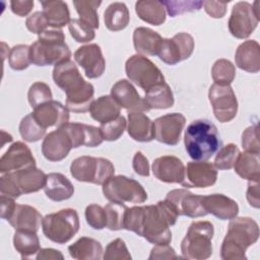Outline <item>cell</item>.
<instances>
[{"label":"cell","instance_id":"obj_1","mask_svg":"<svg viewBox=\"0 0 260 260\" xmlns=\"http://www.w3.org/2000/svg\"><path fill=\"white\" fill-rule=\"evenodd\" d=\"M53 80L66 93L65 107L74 113L89 111L92 104L94 87L83 79L77 66L71 60H66L54 66Z\"/></svg>","mask_w":260,"mask_h":260},{"label":"cell","instance_id":"obj_2","mask_svg":"<svg viewBox=\"0 0 260 260\" xmlns=\"http://www.w3.org/2000/svg\"><path fill=\"white\" fill-rule=\"evenodd\" d=\"M178 216L176 209L166 200H160L155 205L143 206L137 235L154 245L170 244L172 241L170 226L177 222Z\"/></svg>","mask_w":260,"mask_h":260},{"label":"cell","instance_id":"obj_3","mask_svg":"<svg viewBox=\"0 0 260 260\" xmlns=\"http://www.w3.org/2000/svg\"><path fill=\"white\" fill-rule=\"evenodd\" d=\"M185 149L196 161L209 159L221 147L216 126L209 120L199 119L190 123L184 134Z\"/></svg>","mask_w":260,"mask_h":260},{"label":"cell","instance_id":"obj_4","mask_svg":"<svg viewBox=\"0 0 260 260\" xmlns=\"http://www.w3.org/2000/svg\"><path fill=\"white\" fill-rule=\"evenodd\" d=\"M259 239V225L251 217H234L231 219L226 235L220 248L223 260L247 259L246 250Z\"/></svg>","mask_w":260,"mask_h":260},{"label":"cell","instance_id":"obj_5","mask_svg":"<svg viewBox=\"0 0 260 260\" xmlns=\"http://www.w3.org/2000/svg\"><path fill=\"white\" fill-rule=\"evenodd\" d=\"M71 51L65 43V35L60 28L47 29L39 35L38 41L29 46L30 62L37 66L57 65L70 60Z\"/></svg>","mask_w":260,"mask_h":260},{"label":"cell","instance_id":"obj_6","mask_svg":"<svg viewBox=\"0 0 260 260\" xmlns=\"http://www.w3.org/2000/svg\"><path fill=\"white\" fill-rule=\"evenodd\" d=\"M46 179L47 175L36 167L6 173L0 178V192L1 195L15 199L22 194L35 193L44 189Z\"/></svg>","mask_w":260,"mask_h":260},{"label":"cell","instance_id":"obj_7","mask_svg":"<svg viewBox=\"0 0 260 260\" xmlns=\"http://www.w3.org/2000/svg\"><path fill=\"white\" fill-rule=\"evenodd\" d=\"M213 224L210 221H193L181 242V252L184 258L204 260L212 255Z\"/></svg>","mask_w":260,"mask_h":260},{"label":"cell","instance_id":"obj_8","mask_svg":"<svg viewBox=\"0 0 260 260\" xmlns=\"http://www.w3.org/2000/svg\"><path fill=\"white\" fill-rule=\"evenodd\" d=\"M44 235L57 244L69 242L79 231V216L75 209L64 208L47 214L42 220Z\"/></svg>","mask_w":260,"mask_h":260},{"label":"cell","instance_id":"obj_9","mask_svg":"<svg viewBox=\"0 0 260 260\" xmlns=\"http://www.w3.org/2000/svg\"><path fill=\"white\" fill-rule=\"evenodd\" d=\"M70 173L79 182L103 185L109 178L114 176L115 167L107 158L82 155L71 162Z\"/></svg>","mask_w":260,"mask_h":260},{"label":"cell","instance_id":"obj_10","mask_svg":"<svg viewBox=\"0 0 260 260\" xmlns=\"http://www.w3.org/2000/svg\"><path fill=\"white\" fill-rule=\"evenodd\" d=\"M104 196L111 202L143 203L147 193L140 183L123 175L112 176L103 184Z\"/></svg>","mask_w":260,"mask_h":260},{"label":"cell","instance_id":"obj_11","mask_svg":"<svg viewBox=\"0 0 260 260\" xmlns=\"http://www.w3.org/2000/svg\"><path fill=\"white\" fill-rule=\"evenodd\" d=\"M125 71L130 81L144 91L165 82V77L159 68L143 55L136 54L131 56L126 61Z\"/></svg>","mask_w":260,"mask_h":260},{"label":"cell","instance_id":"obj_12","mask_svg":"<svg viewBox=\"0 0 260 260\" xmlns=\"http://www.w3.org/2000/svg\"><path fill=\"white\" fill-rule=\"evenodd\" d=\"M259 2L253 4L247 1L237 2L232 9L229 19V30L237 39H247L259 22Z\"/></svg>","mask_w":260,"mask_h":260},{"label":"cell","instance_id":"obj_13","mask_svg":"<svg viewBox=\"0 0 260 260\" xmlns=\"http://www.w3.org/2000/svg\"><path fill=\"white\" fill-rule=\"evenodd\" d=\"M208 99L213 114L219 122H230L237 116L238 101L231 85L213 83L209 87Z\"/></svg>","mask_w":260,"mask_h":260},{"label":"cell","instance_id":"obj_14","mask_svg":"<svg viewBox=\"0 0 260 260\" xmlns=\"http://www.w3.org/2000/svg\"><path fill=\"white\" fill-rule=\"evenodd\" d=\"M194 51V39L187 32H179L172 39H162L158 58L168 65H176L188 59Z\"/></svg>","mask_w":260,"mask_h":260},{"label":"cell","instance_id":"obj_15","mask_svg":"<svg viewBox=\"0 0 260 260\" xmlns=\"http://www.w3.org/2000/svg\"><path fill=\"white\" fill-rule=\"evenodd\" d=\"M186 118L181 113H171L153 121L154 139L167 145H177L184 129Z\"/></svg>","mask_w":260,"mask_h":260},{"label":"cell","instance_id":"obj_16","mask_svg":"<svg viewBox=\"0 0 260 260\" xmlns=\"http://www.w3.org/2000/svg\"><path fill=\"white\" fill-rule=\"evenodd\" d=\"M168 201L179 215L201 217L208 214L202 204V195H195L187 189H174L166 196Z\"/></svg>","mask_w":260,"mask_h":260},{"label":"cell","instance_id":"obj_17","mask_svg":"<svg viewBox=\"0 0 260 260\" xmlns=\"http://www.w3.org/2000/svg\"><path fill=\"white\" fill-rule=\"evenodd\" d=\"M72 148L73 141L64 125L47 134L42 143V153L50 161L64 159Z\"/></svg>","mask_w":260,"mask_h":260},{"label":"cell","instance_id":"obj_18","mask_svg":"<svg viewBox=\"0 0 260 260\" xmlns=\"http://www.w3.org/2000/svg\"><path fill=\"white\" fill-rule=\"evenodd\" d=\"M74 60L83 68L85 76L89 79L99 78L105 72L106 61L101 47L96 44L79 47L74 53Z\"/></svg>","mask_w":260,"mask_h":260},{"label":"cell","instance_id":"obj_19","mask_svg":"<svg viewBox=\"0 0 260 260\" xmlns=\"http://www.w3.org/2000/svg\"><path fill=\"white\" fill-rule=\"evenodd\" d=\"M31 167H36V159L29 147L21 141L12 143L0 158L1 174L28 169Z\"/></svg>","mask_w":260,"mask_h":260},{"label":"cell","instance_id":"obj_20","mask_svg":"<svg viewBox=\"0 0 260 260\" xmlns=\"http://www.w3.org/2000/svg\"><path fill=\"white\" fill-rule=\"evenodd\" d=\"M111 95L120 106L130 112H147L149 107L140 96L133 84L127 79L118 80L111 88Z\"/></svg>","mask_w":260,"mask_h":260},{"label":"cell","instance_id":"obj_21","mask_svg":"<svg viewBox=\"0 0 260 260\" xmlns=\"http://www.w3.org/2000/svg\"><path fill=\"white\" fill-rule=\"evenodd\" d=\"M217 170L211 164L204 161H190L185 167V179L182 185L186 188H207L215 184Z\"/></svg>","mask_w":260,"mask_h":260},{"label":"cell","instance_id":"obj_22","mask_svg":"<svg viewBox=\"0 0 260 260\" xmlns=\"http://www.w3.org/2000/svg\"><path fill=\"white\" fill-rule=\"evenodd\" d=\"M152 173L164 183L182 184L185 179V166L177 156L162 155L153 160Z\"/></svg>","mask_w":260,"mask_h":260},{"label":"cell","instance_id":"obj_23","mask_svg":"<svg viewBox=\"0 0 260 260\" xmlns=\"http://www.w3.org/2000/svg\"><path fill=\"white\" fill-rule=\"evenodd\" d=\"M31 114L45 129L54 126L58 128L69 121V110L60 102L53 100L38 106Z\"/></svg>","mask_w":260,"mask_h":260},{"label":"cell","instance_id":"obj_24","mask_svg":"<svg viewBox=\"0 0 260 260\" xmlns=\"http://www.w3.org/2000/svg\"><path fill=\"white\" fill-rule=\"evenodd\" d=\"M202 204L207 213H211L221 220H231L239 213L238 203L223 194L202 196Z\"/></svg>","mask_w":260,"mask_h":260},{"label":"cell","instance_id":"obj_25","mask_svg":"<svg viewBox=\"0 0 260 260\" xmlns=\"http://www.w3.org/2000/svg\"><path fill=\"white\" fill-rule=\"evenodd\" d=\"M64 127L68 131L73 141L74 148L82 145L87 147H95L101 145L104 141L100 128L92 125L68 122L64 124Z\"/></svg>","mask_w":260,"mask_h":260},{"label":"cell","instance_id":"obj_26","mask_svg":"<svg viewBox=\"0 0 260 260\" xmlns=\"http://www.w3.org/2000/svg\"><path fill=\"white\" fill-rule=\"evenodd\" d=\"M43 217L35 207L26 204H17L7 220L15 231H30L37 233L42 224Z\"/></svg>","mask_w":260,"mask_h":260},{"label":"cell","instance_id":"obj_27","mask_svg":"<svg viewBox=\"0 0 260 260\" xmlns=\"http://www.w3.org/2000/svg\"><path fill=\"white\" fill-rule=\"evenodd\" d=\"M236 65L247 72L257 73L260 70V46L254 40L242 43L235 54Z\"/></svg>","mask_w":260,"mask_h":260},{"label":"cell","instance_id":"obj_28","mask_svg":"<svg viewBox=\"0 0 260 260\" xmlns=\"http://www.w3.org/2000/svg\"><path fill=\"white\" fill-rule=\"evenodd\" d=\"M127 131L129 136L138 142H149L154 139L153 121L141 112L128 114Z\"/></svg>","mask_w":260,"mask_h":260},{"label":"cell","instance_id":"obj_29","mask_svg":"<svg viewBox=\"0 0 260 260\" xmlns=\"http://www.w3.org/2000/svg\"><path fill=\"white\" fill-rule=\"evenodd\" d=\"M161 42V36L148 27H136L133 31L134 49L139 55H157Z\"/></svg>","mask_w":260,"mask_h":260},{"label":"cell","instance_id":"obj_30","mask_svg":"<svg viewBox=\"0 0 260 260\" xmlns=\"http://www.w3.org/2000/svg\"><path fill=\"white\" fill-rule=\"evenodd\" d=\"M44 191L49 199L60 202L69 199L74 194V187L63 174L50 173L47 175Z\"/></svg>","mask_w":260,"mask_h":260},{"label":"cell","instance_id":"obj_31","mask_svg":"<svg viewBox=\"0 0 260 260\" xmlns=\"http://www.w3.org/2000/svg\"><path fill=\"white\" fill-rule=\"evenodd\" d=\"M70 256L76 260H100L103 258L101 243L92 238L81 237L68 247Z\"/></svg>","mask_w":260,"mask_h":260},{"label":"cell","instance_id":"obj_32","mask_svg":"<svg viewBox=\"0 0 260 260\" xmlns=\"http://www.w3.org/2000/svg\"><path fill=\"white\" fill-rule=\"evenodd\" d=\"M43 7L49 26L53 28H61L68 24L70 19V12L66 2L61 0H48L40 2Z\"/></svg>","mask_w":260,"mask_h":260},{"label":"cell","instance_id":"obj_33","mask_svg":"<svg viewBox=\"0 0 260 260\" xmlns=\"http://www.w3.org/2000/svg\"><path fill=\"white\" fill-rule=\"evenodd\" d=\"M121 108L112 95H102L94 100L89 108L90 116L101 124L112 121L120 116Z\"/></svg>","mask_w":260,"mask_h":260},{"label":"cell","instance_id":"obj_34","mask_svg":"<svg viewBox=\"0 0 260 260\" xmlns=\"http://www.w3.org/2000/svg\"><path fill=\"white\" fill-rule=\"evenodd\" d=\"M135 11L141 20L152 25H160L166 20V9L160 1H137L135 3Z\"/></svg>","mask_w":260,"mask_h":260},{"label":"cell","instance_id":"obj_35","mask_svg":"<svg viewBox=\"0 0 260 260\" xmlns=\"http://www.w3.org/2000/svg\"><path fill=\"white\" fill-rule=\"evenodd\" d=\"M235 172L243 179L248 181H259L260 179V159L259 152L245 151L240 153L235 166Z\"/></svg>","mask_w":260,"mask_h":260},{"label":"cell","instance_id":"obj_36","mask_svg":"<svg viewBox=\"0 0 260 260\" xmlns=\"http://www.w3.org/2000/svg\"><path fill=\"white\" fill-rule=\"evenodd\" d=\"M130 20L127 6L122 2L111 3L104 12L105 25L109 30L119 31L124 29Z\"/></svg>","mask_w":260,"mask_h":260},{"label":"cell","instance_id":"obj_37","mask_svg":"<svg viewBox=\"0 0 260 260\" xmlns=\"http://www.w3.org/2000/svg\"><path fill=\"white\" fill-rule=\"evenodd\" d=\"M144 101L149 109H169L174 105V94L170 85L159 83L145 91Z\"/></svg>","mask_w":260,"mask_h":260},{"label":"cell","instance_id":"obj_38","mask_svg":"<svg viewBox=\"0 0 260 260\" xmlns=\"http://www.w3.org/2000/svg\"><path fill=\"white\" fill-rule=\"evenodd\" d=\"M13 246L22 259L34 256L41 249L37 233L30 231H15Z\"/></svg>","mask_w":260,"mask_h":260},{"label":"cell","instance_id":"obj_39","mask_svg":"<svg viewBox=\"0 0 260 260\" xmlns=\"http://www.w3.org/2000/svg\"><path fill=\"white\" fill-rule=\"evenodd\" d=\"M102 1L95 0H79L73 1V5L82 21L87 23L93 29L99 28L100 20L98 15V8Z\"/></svg>","mask_w":260,"mask_h":260},{"label":"cell","instance_id":"obj_40","mask_svg":"<svg viewBox=\"0 0 260 260\" xmlns=\"http://www.w3.org/2000/svg\"><path fill=\"white\" fill-rule=\"evenodd\" d=\"M46 130L37 122L31 113L22 118L19 124L20 136L26 142L39 141L46 135Z\"/></svg>","mask_w":260,"mask_h":260},{"label":"cell","instance_id":"obj_41","mask_svg":"<svg viewBox=\"0 0 260 260\" xmlns=\"http://www.w3.org/2000/svg\"><path fill=\"white\" fill-rule=\"evenodd\" d=\"M211 76L214 83L230 85L236 76L235 65L226 59H218L211 68Z\"/></svg>","mask_w":260,"mask_h":260},{"label":"cell","instance_id":"obj_42","mask_svg":"<svg viewBox=\"0 0 260 260\" xmlns=\"http://www.w3.org/2000/svg\"><path fill=\"white\" fill-rule=\"evenodd\" d=\"M128 207L124 203L111 202L105 206L107 215V226L111 231L124 229V220Z\"/></svg>","mask_w":260,"mask_h":260},{"label":"cell","instance_id":"obj_43","mask_svg":"<svg viewBox=\"0 0 260 260\" xmlns=\"http://www.w3.org/2000/svg\"><path fill=\"white\" fill-rule=\"evenodd\" d=\"M241 151L239 147L234 143H229L221 146L214 158L213 166L216 170H230L234 168Z\"/></svg>","mask_w":260,"mask_h":260},{"label":"cell","instance_id":"obj_44","mask_svg":"<svg viewBox=\"0 0 260 260\" xmlns=\"http://www.w3.org/2000/svg\"><path fill=\"white\" fill-rule=\"evenodd\" d=\"M8 63L10 68L16 71L26 69L30 62L29 58V46L27 45H16L9 50Z\"/></svg>","mask_w":260,"mask_h":260},{"label":"cell","instance_id":"obj_45","mask_svg":"<svg viewBox=\"0 0 260 260\" xmlns=\"http://www.w3.org/2000/svg\"><path fill=\"white\" fill-rule=\"evenodd\" d=\"M160 2L171 17H175L185 12L198 11L201 9L203 5V1H200V0H195V1L194 0H184V1L167 0V1H160Z\"/></svg>","mask_w":260,"mask_h":260},{"label":"cell","instance_id":"obj_46","mask_svg":"<svg viewBox=\"0 0 260 260\" xmlns=\"http://www.w3.org/2000/svg\"><path fill=\"white\" fill-rule=\"evenodd\" d=\"M27 100L32 109L52 101V91L50 86L42 81L32 83L27 92Z\"/></svg>","mask_w":260,"mask_h":260},{"label":"cell","instance_id":"obj_47","mask_svg":"<svg viewBox=\"0 0 260 260\" xmlns=\"http://www.w3.org/2000/svg\"><path fill=\"white\" fill-rule=\"evenodd\" d=\"M127 127V121L123 116H119L118 118L103 123L100 126V130L104 140L107 141H115L118 140L124 133Z\"/></svg>","mask_w":260,"mask_h":260},{"label":"cell","instance_id":"obj_48","mask_svg":"<svg viewBox=\"0 0 260 260\" xmlns=\"http://www.w3.org/2000/svg\"><path fill=\"white\" fill-rule=\"evenodd\" d=\"M68 29L71 37L77 43H87L94 39V29L80 18H73L68 23Z\"/></svg>","mask_w":260,"mask_h":260},{"label":"cell","instance_id":"obj_49","mask_svg":"<svg viewBox=\"0 0 260 260\" xmlns=\"http://www.w3.org/2000/svg\"><path fill=\"white\" fill-rule=\"evenodd\" d=\"M85 219L89 226L94 230H103L107 226V215L105 207L99 204H89L85 208Z\"/></svg>","mask_w":260,"mask_h":260},{"label":"cell","instance_id":"obj_50","mask_svg":"<svg viewBox=\"0 0 260 260\" xmlns=\"http://www.w3.org/2000/svg\"><path fill=\"white\" fill-rule=\"evenodd\" d=\"M131 258L125 242L120 238L110 242L103 255L105 260H130Z\"/></svg>","mask_w":260,"mask_h":260},{"label":"cell","instance_id":"obj_51","mask_svg":"<svg viewBox=\"0 0 260 260\" xmlns=\"http://www.w3.org/2000/svg\"><path fill=\"white\" fill-rule=\"evenodd\" d=\"M242 146L246 151H260V144L258 139V126L256 124L249 126L242 133Z\"/></svg>","mask_w":260,"mask_h":260},{"label":"cell","instance_id":"obj_52","mask_svg":"<svg viewBox=\"0 0 260 260\" xmlns=\"http://www.w3.org/2000/svg\"><path fill=\"white\" fill-rule=\"evenodd\" d=\"M25 25L30 32L41 35L45 30H47L49 23L43 11H36L26 18Z\"/></svg>","mask_w":260,"mask_h":260},{"label":"cell","instance_id":"obj_53","mask_svg":"<svg viewBox=\"0 0 260 260\" xmlns=\"http://www.w3.org/2000/svg\"><path fill=\"white\" fill-rule=\"evenodd\" d=\"M228 2L222 1H203V7L206 13L213 18H221L225 15Z\"/></svg>","mask_w":260,"mask_h":260},{"label":"cell","instance_id":"obj_54","mask_svg":"<svg viewBox=\"0 0 260 260\" xmlns=\"http://www.w3.org/2000/svg\"><path fill=\"white\" fill-rule=\"evenodd\" d=\"M179 256H177L175 250L169 245H155L151 251L148 259H177Z\"/></svg>","mask_w":260,"mask_h":260},{"label":"cell","instance_id":"obj_55","mask_svg":"<svg viewBox=\"0 0 260 260\" xmlns=\"http://www.w3.org/2000/svg\"><path fill=\"white\" fill-rule=\"evenodd\" d=\"M132 167L134 172L142 177H148L149 176V164L148 159L145 157V155L141 151H137L132 160Z\"/></svg>","mask_w":260,"mask_h":260},{"label":"cell","instance_id":"obj_56","mask_svg":"<svg viewBox=\"0 0 260 260\" xmlns=\"http://www.w3.org/2000/svg\"><path fill=\"white\" fill-rule=\"evenodd\" d=\"M34 7V1L31 0H12L10 2V8L11 11L20 16H26Z\"/></svg>","mask_w":260,"mask_h":260},{"label":"cell","instance_id":"obj_57","mask_svg":"<svg viewBox=\"0 0 260 260\" xmlns=\"http://www.w3.org/2000/svg\"><path fill=\"white\" fill-rule=\"evenodd\" d=\"M247 200L249 204L255 208L260 206V189L259 181H249L247 189Z\"/></svg>","mask_w":260,"mask_h":260},{"label":"cell","instance_id":"obj_58","mask_svg":"<svg viewBox=\"0 0 260 260\" xmlns=\"http://www.w3.org/2000/svg\"><path fill=\"white\" fill-rule=\"evenodd\" d=\"M0 201H1V217L5 220H8L16 205L14 198L6 195H1Z\"/></svg>","mask_w":260,"mask_h":260},{"label":"cell","instance_id":"obj_59","mask_svg":"<svg viewBox=\"0 0 260 260\" xmlns=\"http://www.w3.org/2000/svg\"><path fill=\"white\" fill-rule=\"evenodd\" d=\"M38 260L42 259H64L63 254L55 249L52 248H45V249H40L37 255Z\"/></svg>","mask_w":260,"mask_h":260}]
</instances>
